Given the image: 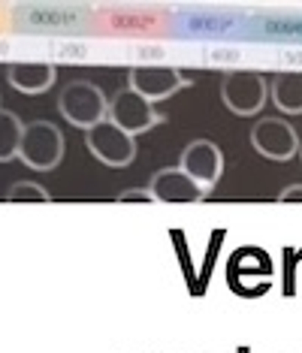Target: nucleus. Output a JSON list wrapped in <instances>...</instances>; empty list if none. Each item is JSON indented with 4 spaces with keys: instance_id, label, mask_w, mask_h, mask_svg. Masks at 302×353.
<instances>
[{
    "instance_id": "obj_1",
    "label": "nucleus",
    "mask_w": 302,
    "mask_h": 353,
    "mask_svg": "<svg viewBox=\"0 0 302 353\" xmlns=\"http://www.w3.org/2000/svg\"><path fill=\"white\" fill-rule=\"evenodd\" d=\"M58 112L73 127L91 130V127H97L100 121H106V118H109V100H106V94H103L94 82L76 79V82H70L61 91Z\"/></svg>"
},
{
    "instance_id": "obj_2",
    "label": "nucleus",
    "mask_w": 302,
    "mask_h": 353,
    "mask_svg": "<svg viewBox=\"0 0 302 353\" xmlns=\"http://www.w3.org/2000/svg\"><path fill=\"white\" fill-rule=\"evenodd\" d=\"M19 157L25 160L30 170L49 172L61 163L63 157V133L52 121H30L25 124Z\"/></svg>"
},
{
    "instance_id": "obj_3",
    "label": "nucleus",
    "mask_w": 302,
    "mask_h": 353,
    "mask_svg": "<svg viewBox=\"0 0 302 353\" xmlns=\"http://www.w3.org/2000/svg\"><path fill=\"white\" fill-rule=\"evenodd\" d=\"M85 145L106 166H127L137 157V136L124 133L121 127L115 121H109V118L85 133Z\"/></svg>"
},
{
    "instance_id": "obj_4",
    "label": "nucleus",
    "mask_w": 302,
    "mask_h": 353,
    "mask_svg": "<svg viewBox=\"0 0 302 353\" xmlns=\"http://www.w3.org/2000/svg\"><path fill=\"white\" fill-rule=\"evenodd\" d=\"M109 121H115L124 133L139 136V133L151 130V127H157L161 121H166V118L151 106L145 97H139L133 88H121V91H115V97L109 100Z\"/></svg>"
},
{
    "instance_id": "obj_5",
    "label": "nucleus",
    "mask_w": 302,
    "mask_h": 353,
    "mask_svg": "<svg viewBox=\"0 0 302 353\" xmlns=\"http://www.w3.org/2000/svg\"><path fill=\"white\" fill-rule=\"evenodd\" d=\"M269 85L263 73H254V70H236L224 79L221 85V97H224L227 109L236 115H257L266 103Z\"/></svg>"
},
{
    "instance_id": "obj_6",
    "label": "nucleus",
    "mask_w": 302,
    "mask_h": 353,
    "mask_svg": "<svg viewBox=\"0 0 302 353\" xmlns=\"http://www.w3.org/2000/svg\"><path fill=\"white\" fill-rule=\"evenodd\" d=\"M190 82L185 79L179 67H166V63H139V67L130 70V85L139 97H145L148 103L154 100H166L176 91L188 88Z\"/></svg>"
},
{
    "instance_id": "obj_7",
    "label": "nucleus",
    "mask_w": 302,
    "mask_h": 353,
    "mask_svg": "<svg viewBox=\"0 0 302 353\" xmlns=\"http://www.w3.org/2000/svg\"><path fill=\"white\" fill-rule=\"evenodd\" d=\"M179 166L200 184L203 190H212L221 179V170H224V154H221V148L214 145L212 139H194L181 151Z\"/></svg>"
},
{
    "instance_id": "obj_8",
    "label": "nucleus",
    "mask_w": 302,
    "mask_h": 353,
    "mask_svg": "<svg viewBox=\"0 0 302 353\" xmlns=\"http://www.w3.org/2000/svg\"><path fill=\"white\" fill-rule=\"evenodd\" d=\"M251 145L269 160H290L299 151V136L281 118H263L251 127Z\"/></svg>"
},
{
    "instance_id": "obj_9",
    "label": "nucleus",
    "mask_w": 302,
    "mask_h": 353,
    "mask_svg": "<svg viewBox=\"0 0 302 353\" xmlns=\"http://www.w3.org/2000/svg\"><path fill=\"white\" fill-rule=\"evenodd\" d=\"M148 190L154 194L157 203H200L205 190L197 184L181 166H166L151 179Z\"/></svg>"
},
{
    "instance_id": "obj_10",
    "label": "nucleus",
    "mask_w": 302,
    "mask_h": 353,
    "mask_svg": "<svg viewBox=\"0 0 302 353\" xmlns=\"http://www.w3.org/2000/svg\"><path fill=\"white\" fill-rule=\"evenodd\" d=\"M6 79H10V85L21 94H43L54 85V67L52 63H43V61H19L10 67Z\"/></svg>"
},
{
    "instance_id": "obj_11",
    "label": "nucleus",
    "mask_w": 302,
    "mask_h": 353,
    "mask_svg": "<svg viewBox=\"0 0 302 353\" xmlns=\"http://www.w3.org/2000/svg\"><path fill=\"white\" fill-rule=\"evenodd\" d=\"M272 100L281 112L299 115L302 112V73H278L272 82Z\"/></svg>"
},
{
    "instance_id": "obj_12",
    "label": "nucleus",
    "mask_w": 302,
    "mask_h": 353,
    "mask_svg": "<svg viewBox=\"0 0 302 353\" xmlns=\"http://www.w3.org/2000/svg\"><path fill=\"white\" fill-rule=\"evenodd\" d=\"M21 136H25V121L15 112L0 109V163H6V160L19 154Z\"/></svg>"
},
{
    "instance_id": "obj_13",
    "label": "nucleus",
    "mask_w": 302,
    "mask_h": 353,
    "mask_svg": "<svg viewBox=\"0 0 302 353\" xmlns=\"http://www.w3.org/2000/svg\"><path fill=\"white\" fill-rule=\"evenodd\" d=\"M6 199H19V203H49L52 194L43 188V184L37 181H15L10 184V190H6Z\"/></svg>"
},
{
    "instance_id": "obj_14",
    "label": "nucleus",
    "mask_w": 302,
    "mask_h": 353,
    "mask_svg": "<svg viewBox=\"0 0 302 353\" xmlns=\"http://www.w3.org/2000/svg\"><path fill=\"white\" fill-rule=\"evenodd\" d=\"M118 203H157V199L148 188H130L124 194H118Z\"/></svg>"
},
{
    "instance_id": "obj_15",
    "label": "nucleus",
    "mask_w": 302,
    "mask_h": 353,
    "mask_svg": "<svg viewBox=\"0 0 302 353\" xmlns=\"http://www.w3.org/2000/svg\"><path fill=\"white\" fill-rule=\"evenodd\" d=\"M278 203H302V184H290L278 194Z\"/></svg>"
},
{
    "instance_id": "obj_16",
    "label": "nucleus",
    "mask_w": 302,
    "mask_h": 353,
    "mask_svg": "<svg viewBox=\"0 0 302 353\" xmlns=\"http://www.w3.org/2000/svg\"><path fill=\"white\" fill-rule=\"evenodd\" d=\"M299 154H302V142H299Z\"/></svg>"
}]
</instances>
